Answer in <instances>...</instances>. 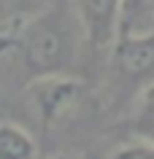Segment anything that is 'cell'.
Masks as SVG:
<instances>
[{
  "label": "cell",
  "instance_id": "8992f818",
  "mask_svg": "<svg viewBox=\"0 0 154 159\" xmlns=\"http://www.w3.org/2000/svg\"><path fill=\"white\" fill-rule=\"evenodd\" d=\"M133 129L141 140L154 143V81L146 86L135 102V113H133Z\"/></svg>",
  "mask_w": 154,
  "mask_h": 159
},
{
  "label": "cell",
  "instance_id": "3957f363",
  "mask_svg": "<svg viewBox=\"0 0 154 159\" xmlns=\"http://www.w3.org/2000/svg\"><path fill=\"white\" fill-rule=\"evenodd\" d=\"M124 3L127 0H73L76 25L89 46L105 49L116 43L119 25L124 16Z\"/></svg>",
  "mask_w": 154,
  "mask_h": 159
},
{
  "label": "cell",
  "instance_id": "5b68a950",
  "mask_svg": "<svg viewBox=\"0 0 154 159\" xmlns=\"http://www.w3.org/2000/svg\"><path fill=\"white\" fill-rule=\"evenodd\" d=\"M0 159H38V143L22 124L0 121Z\"/></svg>",
  "mask_w": 154,
  "mask_h": 159
},
{
  "label": "cell",
  "instance_id": "52a82bcc",
  "mask_svg": "<svg viewBox=\"0 0 154 159\" xmlns=\"http://www.w3.org/2000/svg\"><path fill=\"white\" fill-rule=\"evenodd\" d=\"M111 159H154V143L149 140H130L111 154Z\"/></svg>",
  "mask_w": 154,
  "mask_h": 159
},
{
  "label": "cell",
  "instance_id": "7a4b0ae2",
  "mask_svg": "<svg viewBox=\"0 0 154 159\" xmlns=\"http://www.w3.org/2000/svg\"><path fill=\"white\" fill-rule=\"evenodd\" d=\"M81 97V84L65 73L38 75L30 86V102L43 124H54L76 108Z\"/></svg>",
  "mask_w": 154,
  "mask_h": 159
},
{
  "label": "cell",
  "instance_id": "277c9868",
  "mask_svg": "<svg viewBox=\"0 0 154 159\" xmlns=\"http://www.w3.org/2000/svg\"><path fill=\"white\" fill-rule=\"evenodd\" d=\"M116 67L127 75H143L154 67V30L152 33H127L114 43Z\"/></svg>",
  "mask_w": 154,
  "mask_h": 159
},
{
  "label": "cell",
  "instance_id": "6da1fadb",
  "mask_svg": "<svg viewBox=\"0 0 154 159\" xmlns=\"http://www.w3.org/2000/svg\"><path fill=\"white\" fill-rule=\"evenodd\" d=\"M25 62L38 75L62 73V67L73 59V33L60 14H46L25 27L22 38Z\"/></svg>",
  "mask_w": 154,
  "mask_h": 159
},
{
  "label": "cell",
  "instance_id": "ba28073f",
  "mask_svg": "<svg viewBox=\"0 0 154 159\" xmlns=\"http://www.w3.org/2000/svg\"><path fill=\"white\" fill-rule=\"evenodd\" d=\"M49 159H78V157H70V154H60V157H49Z\"/></svg>",
  "mask_w": 154,
  "mask_h": 159
}]
</instances>
